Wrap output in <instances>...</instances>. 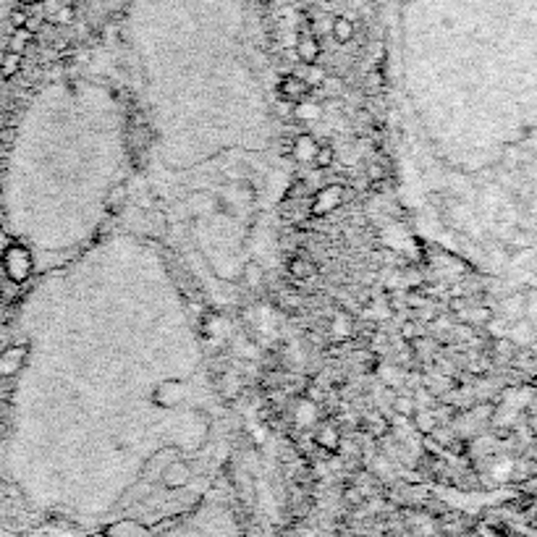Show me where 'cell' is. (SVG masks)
<instances>
[{"label": "cell", "instance_id": "cell-21", "mask_svg": "<svg viewBox=\"0 0 537 537\" xmlns=\"http://www.w3.org/2000/svg\"><path fill=\"white\" fill-rule=\"evenodd\" d=\"M299 76H301L304 81H307V84H309L312 89H315V87H323V81L328 79V74H325V69H320L317 64H309L307 69H304V71L299 74Z\"/></svg>", "mask_w": 537, "mask_h": 537}, {"label": "cell", "instance_id": "cell-27", "mask_svg": "<svg viewBox=\"0 0 537 537\" xmlns=\"http://www.w3.org/2000/svg\"><path fill=\"white\" fill-rule=\"evenodd\" d=\"M71 21H74V9H71V6H61V9H58V14H56V19H53V24L66 26V24H71Z\"/></svg>", "mask_w": 537, "mask_h": 537}, {"label": "cell", "instance_id": "cell-25", "mask_svg": "<svg viewBox=\"0 0 537 537\" xmlns=\"http://www.w3.org/2000/svg\"><path fill=\"white\" fill-rule=\"evenodd\" d=\"M331 331H333V338L343 341L348 336V331H351V320H348V317H343V315H338L336 320H333Z\"/></svg>", "mask_w": 537, "mask_h": 537}, {"label": "cell", "instance_id": "cell-9", "mask_svg": "<svg viewBox=\"0 0 537 537\" xmlns=\"http://www.w3.org/2000/svg\"><path fill=\"white\" fill-rule=\"evenodd\" d=\"M288 273H291V278H296V281H309V278L317 276V268H315V262L309 260V257L296 254V257H291V260H288Z\"/></svg>", "mask_w": 537, "mask_h": 537}, {"label": "cell", "instance_id": "cell-14", "mask_svg": "<svg viewBox=\"0 0 537 537\" xmlns=\"http://www.w3.org/2000/svg\"><path fill=\"white\" fill-rule=\"evenodd\" d=\"M241 281L246 283V288H249V291H260L262 283H265V270H262L257 262H246Z\"/></svg>", "mask_w": 537, "mask_h": 537}, {"label": "cell", "instance_id": "cell-20", "mask_svg": "<svg viewBox=\"0 0 537 537\" xmlns=\"http://www.w3.org/2000/svg\"><path fill=\"white\" fill-rule=\"evenodd\" d=\"M364 425H367V433L375 435V438H383V435L391 433V422H388L383 414H372V417L364 419Z\"/></svg>", "mask_w": 537, "mask_h": 537}, {"label": "cell", "instance_id": "cell-31", "mask_svg": "<svg viewBox=\"0 0 537 537\" xmlns=\"http://www.w3.org/2000/svg\"><path fill=\"white\" fill-rule=\"evenodd\" d=\"M19 3H21V6H40L42 0H19Z\"/></svg>", "mask_w": 537, "mask_h": 537}, {"label": "cell", "instance_id": "cell-6", "mask_svg": "<svg viewBox=\"0 0 537 537\" xmlns=\"http://www.w3.org/2000/svg\"><path fill=\"white\" fill-rule=\"evenodd\" d=\"M320 53H323V48H320V40H317L315 34H312V32H301L299 40H296V58H299L301 64H304V66L317 64Z\"/></svg>", "mask_w": 537, "mask_h": 537}, {"label": "cell", "instance_id": "cell-1", "mask_svg": "<svg viewBox=\"0 0 537 537\" xmlns=\"http://www.w3.org/2000/svg\"><path fill=\"white\" fill-rule=\"evenodd\" d=\"M3 270H6V278L14 281V283H24L26 278L32 276V254L24 244H14L3 252Z\"/></svg>", "mask_w": 537, "mask_h": 537}, {"label": "cell", "instance_id": "cell-22", "mask_svg": "<svg viewBox=\"0 0 537 537\" xmlns=\"http://www.w3.org/2000/svg\"><path fill=\"white\" fill-rule=\"evenodd\" d=\"M241 388H244V386H241V378H239L236 372H226V375L221 378V391L229 396V398H234V396L241 393Z\"/></svg>", "mask_w": 537, "mask_h": 537}, {"label": "cell", "instance_id": "cell-5", "mask_svg": "<svg viewBox=\"0 0 537 537\" xmlns=\"http://www.w3.org/2000/svg\"><path fill=\"white\" fill-rule=\"evenodd\" d=\"M26 354H29V348H26L24 343L9 346L6 351H0V378H14V375L24 367Z\"/></svg>", "mask_w": 537, "mask_h": 537}, {"label": "cell", "instance_id": "cell-2", "mask_svg": "<svg viewBox=\"0 0 537 537\" xmlns=\"http://www.w3.org/2000/svg\"><path fill=\"white\" fill-rule=\"evenodd\" d=\"M343 194H346V189H343L341 184H331V186H323V189H320L315 197H312V205H309V215H312V218H323V215L333 213L336 207L343 205Z\"/></svg>", "mask_w": 537, "mask_h": 537}, {"label": "cell", "instance_id": "cell-32", "mask_svg": "<svg viewBox=\"0 0 537 537\" xmlns=\"http://www.w3.org/2000/svg\"><path fill=\"white\" fill-rule=\"evenodd\" d=\"M3 435H6V425L0 422V441H3Z\"/></svg>", "mask_w": 537, "mask_h": 537}, {"label": "cell", "instance_id": "cell-26", "mask_svg": "<svg viewBox=\"0 0 537 537\" xmlns=\"http://www.w3.org/2000/svg\"><path fill=\"white\" fill-rule=\"evenodd\" d=\"M419 325H422V323H417V320H409V323H403L401 325V338L403 341H414L417 336H422V333H419Z\"/></svg>", "mask_w": 537, "mask_h": 537}, {"label": "cell", "instance_id": "cell-24", "mask_svg": "<svg viewBox=\"0 0 537 537\" xmlns=\"http://www.w3.org/2000/svg\"><path fill=\"white\" fill-rule=\"evenodd\" d=\"M411 317L417 320V323H435L438 320V309H433V304L430 301H422L419 307H414V312H411Z\"/></svg>", "mask_w": 537, "mask_h": 537}, {"label": "cell", "instance_id": "cell-7", "mask_svg": "<svg viewBox=\"0 0 537 537\" xmlns=\"http://www.w3.org/2000/svg\"><path fill=\"white\" fill-rule=\"evenodd\" d=\"M315 443L323 451H338L341 443H343V435H341V430H338V425H336V422H323V425L317 427Z\"/></svg>", "mask_w": 537, "mask_h": 537}, {"label": "cell", "instance_id": "cell-23", "mask_svg": "<svg viewBox=\"0 0 537 537\" xmlns=\"http://www.w3.org/2000/svg\"><path fill=\"white\" fill-rule=\"evenodd\" d=\"M333 160H336V150H333L331 144H317V152H315V158H312V163L325 171V168L333 166Z\"/></svg>", "mask_w": 537, "mask_h": 537}, {"label": "cell", "instance_id": "cell-19", "mask_svg": "<svg viewBox=\"0 0 537 537\" xmlns=\"http://www.w3.org/2000/svg\"><path fill=\"white\" fill-rule=\"evenodd\" d=\"M124 202H126V186H124V184H116V186L108 191V197H105V207H108L111 213H119L121 207H124Z\"/></svg>", "mask_w": 537, "mask_h": 537}, {"label": "cell", "instance_id": "cell-8", "mask_svg": "<svg viewBox=\"0 0 537 537\" xmlns=\"http://www.w3.org/2000/svg\"><path fill=\"white\" fill-rule=\"evenodd\" d=\"M189 477H191V466L184 464V461H174V464H168L166 472H163V485L171 490L184 488V485L189 482Z\"/></svg>", "mask_w": 537, "mask_h": 537}, {"label": "cell", "instance_id": "cell-16", "mask_svg": "<svg viewBox=\"0 0 537 537\" xmlns=\"http://www.w3.org/2000/svg\"><path fill=\"white\" fill-rule=\"evenodd\" d=\"M315 419H317V403L309 401V398H299V403H296V425L307 427Z\"/></svg>", "mask_w": 537, "mask_h": 537}, {"label": "cell", "instance_id": "cell-3", "mask_svg": "<svg viewBox=\"0 0 537 537\" xmlns=\"http://www.w3.org/2000/svg\"><path fill=\"white\" fill-rule=\"evenodd\" d=\"M309 92H312V87L301 79L299 74H286L283 79H281V84H278L281 100H288V103H293V105L301 103V100H307Z\"/></svg>", "mask_w": 537, "mask_h": 537}, {"label": "cell", "instance_id": "cell-30", "mask_svg": "<svg viewBox=\"0 0 537 537\" xmlns=\"http://www.w3.org/2000/svg\"><path fill=\"white\" fill-rule=\"evenodd\" d=\"M11 246V236L6 234V229H0V252H6Z\"/></svg>", "mask_w": 537, "mask_h": 537}, {"label": "cell", "instance_id": "cell-13", "mask_svg": "<svg viewBox=\"0 0 537 537\" xmlns=\"http://www.w3.org/2000/svg\"><path fill=\"white\" fill-rule=\"evenodd\" d=\"M331 34L336 37V42H351V37H354V21L346 16H336L331 21Z\"/></svg>", "mask_w": 537, "mask_h": 537}, {"label": "cell", "instance_id": "cell-12", "mask_svg": "<svg viewBox=\"0 0 537 537\" xmlns=\"http://www.w3.org/2000/svg\"><path fill=\"white\" fill-rule=\"evenodd\" d=\"M293 116L299 121H320L323 119V105L315 103V100H301V103L293 105Z\"/></svg>", "mask_w": 537, "mask_h": 537}, {"label": "cell", "instance_id": "cell-17", "mask_svg": "<svg viewBox=\"0 0 537 537\" xmlns=\"http://www.w3.org/2000/svg\"><path fill=\"white\" fill-rule=\"evenodd\" d=\"M21 61H24V56L6 50V56H3V61H0V76H3V79L16 76V74L21 71Z\"/></svg>", "mask_w": 537, "mask_h": 537}, {"label": "cell", "instance_id": "cell-29", "mask_svg": "<svg viewBox=\"0 0 537 537\" xmlns=\"http://www.w3.org/2000/svg\"><path fill=\"white\" fill-rule=\"evenodd\" d=\"M367 176H370L372 181H380V179L386 176V168L380 166V163H370V166H367Z\"/></svg>", "mask_w": 537, "mask_h": 537}, {"label": "cell", "instance_id": "cell-28", "mask_svg": "<svg viewBox=\"0 0 537 537\" xmlns=\"http://www.w3.org/2000/svg\"><path fill=\"white\" fill-rule=\"evenodd\" d=\"M26 11H21V9H16V11H11V24H14V29H21V26L26 24Z\"/></svg>", "mask_w": 537, "mask_h": 537}, {"label": "cell", "instance_id": "cell-10", "mask_svg": "<svg viewBox=\"0 0 537 537\" xmlns=\"http://www.w3.org/2000/svg\"><path fill=\"white\" fill-rule=\"evenodd\" d=\"M315 152H317V142L312 139V136L309 134L296 136V142H293V147H291V155L299 160V163H312Z\"/></svg>", "mask_w": 537, "mask_h": 537}, {"label": "cell", "instance_id": "cell-18", "mask_svg": "<svg viewBox=\"0 0 537 537\" xmlns=\"http://www.w3.org/2000/svg\"><path fill=\"white\" fill-rule=\"evenodd\" d=\"M32 45V32L29 29H16V32L11 34V40H9V50L11 53H19V56H24L26 53V48Z\"/></svg>", "mask_w": 537, "mask_h": 537}, {"label": "cell", "instance_id": "cell-4", "mask_svg": "<svg viewBox=\"0 0 537 537\" xmlns=\"http://www.w3.org/2000/svg\"><path fill=\"white\" fill-rule=\"evenodd\" d=\"M152 398H155V403H158L160 409H176L184 401V383H179V380H163L155 388Z\"/></svg>", "mask_w": 537, "mask_h": 537}, {"label": "cell", "instance_id": "cell-11", "mask_svg": "<svg viewBox=\"0 0 537 537\" xmlns=\"http://www.w3.org/2000/svg\"><path fill=\"white\" fill-rule=\"evenodd\" d=\"M409 419L414 422V430H417L419 435H433L435 427H438V419H435L433 409H417Z\"/></svg>", "mask_w": 537, "mask_h": 537}, {"label": "cell", "instance_id": "cell-15", "mask_svg": "<svg viewBox=\"0 0 537 537\" xmlns=\"http://www.w3.org/2000/svg\"><path fill=\"white\" fill-rule=\"evenodd\" d=\"M391 409H393V414H398V417H411L414 411H417V403H414V396L409 393H398V396H391Z\"/></svg>", "mask_w": 537, "mask_h": 537}]
</instances>
